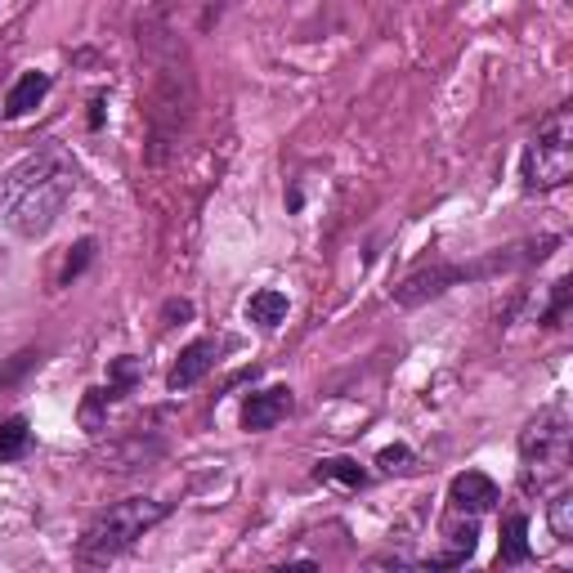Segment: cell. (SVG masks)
I'll use <instances>...</instances> for the list:
<instances>
[{
  "label": "cell",
  "instance_id": "obj_10",
  "mask_svg": "<svg viewBox=\"0 0 573 573\" xmlns=\"http://www.w3.org/2000/svg\"><path fill=\"white\" fill-rule=\"evenodd\" d=\"M45 94H50V72H23V76L10 85V94H6V117H10V122L28 117V112H32Z\"/></svg>",
  "mask_w": 573,
  "mask_h": 573
},
{
  "label": "cell",
  "instance_id": "obj_16",
  "mask_svg": "<svg viewBox=\"0 0 573 573\" xmlns=\"http://www.w3.org/2000/svg\"><path fill=\"white\" fill-rule=\"evenodd\" d=\"M551 533L560 542H573V493H560L551 502Z\"/></svg>",
  "mask_w": 573,
  "mask_h": 573
},
{
  "label": "cell",
  "instance_id": "obj_15",
  "mask_svg": "<svg viewBox=\"0 0 573 573\" xmlns=\"http://www.w3.org/2000/svg\"><path fill=\"white\" fill-rule=\"evenodd\" d=\"M108 403H117V390H108V386H103V390H90V395H85V403H81V426H85L90 434H99V426H103V408H108Z\"/></svg>",
  "mask_w": 573,
  "mask_h": 573
},
{
  "label": "cell",
  "instance_id": "obj_3",
  "mask_svg": "<svg viewBox=\"0 0 573 573\" xmlns=\"http://www.w3.org/2000/svg\"><path fill=\"white\" fill-rule=\"evenodd\" d=\"M520 457H524V484L546 489L555 475H564L569 467V417L560 403L542 408L524 434H520Z\"/></svg>",
  "mask_w": 573,
  "mask_h": 573
},
{
  "label": "cell",
  "instance_id": "obj_12",
  "mask_svg": "<svg viewBox=\"0 0 573 573\" xmlns=\"http://www.w3.org/2000/svg\"><path fill=\"white\" fill-rule=\"evenodd\" d=\"M37 434H32V421L28 417H6L0 421V462H23L32 452Z\"/></svg>",
  "mask_w": 573,
  "mask_h": 573
},
{
  "label": "cell",
  "instance_id": "obj_22",
  "mask_svg": "<svg viewBox=\"0 0 573 573\" xmlns=\"http://www.w3.org/2000/svg\"><path fill=\"white\" fill-rule=\"evenodd\" d=\"M99 126H103V99L90 103V131H99Z\"/></svg>",
  "mask_w": 573,
  "mask_h": 573
},
{
  "label": "cell",
  "instance_id": "obj_5",
  "mask_svg": "<svg viewBox=\"0 0 573 573\" xmlns=\"http://www.w3.org/2000/svg\"><path fill=\"white\" fill-rule=\"evenodd\" d=\"M524 260H533V256H489V260H480V265H434V269H421V274H408L399 287H395V300L403 305V309H417V305H426V300H434V296H443L448 287H457V283H471V278H489V274H502V269H515V265H524Z\"/></svg>",
  "mask_w": 573,
  "mask_h": 573
},
{
  "label": "cell",
  "instance_id": "obj_9",
  "mask_svg": "<svg viewBox=\"0 0 573 573\" xmlns=\"http://www.w3.org/2000/svg\"><path fill=\"white\" fill-rule=\"evenodd\" d=\"M443 538H448V551H443V555L421 560L426 569H457V564H467V560L475 555V542H480V524H475V515H471L467 524H448V529H443Z\"/></svg>",
  "mask_w": 573,
  "mask_h": 573
},
{
  "label": "cell",
  "instance_id": "obj_19",
  "mask_svg": "<svg viewBox=\"0 0 573 573\" xmlns=\"http://www.w3.org/2000/svg\"><path fill=\"white\" fill-rule=\"evenodd\" d=\"M412 448L408 443H390V448H381L377 452V467H386V471H412Z\"/></svg>",
  "mask_w": 573,
  "mask_h": 573
},
{
  "label": "cell",
  "instance_id": "obj_2",
  "mask_svg": "<svg viewBox=\"0 0 573 573\" xmlns=\"http://www.w3.org/2000/svg\"><path fill=\"white\" fill-rule=\"evenodd\" d=\"M520 175H524L529 193H546V188L569 184V175H573V108L569 103H560L538 126L533 144L524 149Z\"/></svg>",
  "mask_w": 573,
  "mask_h": 573
},
{
  "label": "cell",
  "instance_id": "obj_17",
  "mask_svg": "<svg viewBox=\"0 0 573 573\" xmlns=\"http://www.w3.org/2000/svg\"><path fill=\"white\" fill-rule=\"evenodd\" d=\"M135 377H140V359H131V355H122L117 364H112V381H108V390H117V399L135 386Z\"/></svg>",
  "mask_w": 573,
  "mask_h": 573
},
{
  "label": "cell",
  "instance_id": "obj_11",
  "mask_svg": "<svg viewBox=\"0 0 573 573\" xmlns=\"http://www.w3.org/2000/svg\"><path fill=\"white\" fill-rule=\"evenodd\" d=\"M502 564H529L533 546H529V515L524 511H507L502 515V546H498Z\"/></svg>",
  "mask_w": 573,
  "mask_h": 573
},
{
  "label": "cell",
  "instance_id": "obj_18",
  "mask_svg": "<svg viewBox=\"0 0 573 573\" xmlns=\"http://www.w3.org/2000/svg\"><path fill=\"white\" fill-rule=\"evenodd\" d=\"M569 296H573V278H560V283L551 287V309L542 314V323H546V327H560L564 309H569Z\"/></svg>",
  "mask_w": 573,
  "mask_h": 573
},
{
  "label": "cell",
  "instance_id": "obj_14",
  "mask_svg": "<svg viewBox=\"0 0 573 573\" xmlns=\"http://www.w3.org/2000/svg\"><path fill=\"white\" fill-rule=\"evenodd\" d=\"M318 480H336V484H346V489H364L368 484V471L355 462V457H323V462L314 467Z\"/></svg>",
  "mask_w": 573,
  "mask_h": 573
},
{
  "label": "cell",
  "instance_id": "obj_8",
  "mask_svg": "<svg viewBox=\"0 0 573 573\" xmlns=\"http://www.w3.org/2000/svg\"><path fill=\"white\" fill-rule=\"evenodd\" d=\"M291 408H296V399H291V390H287V386L256 390V395H247V403H243V430H252V434L274 430Z\"/></svg>",
  "mask_w": 573,
  "mask_h": 573
},
{
  "label": "cell",
  "instance_id": "obj_4",
  "mask_svg": "<svg viewBox=\"0 0 573 573\" xmlns=\"http://www.w3.org/2000/svg\"><path fill=\"white\" fill-rule=\"evenodd\" d=\"M72 184H76V171L59 157L50 171H41V175L10 202V224L19 228L23 238H45L50 228H54V219H59V211H63L68 197H72Z\"/></svg>",
  "mask_w": 573,
  "mask_h": 573
},
{
  "label": "cell",
  "instance_id": "obj_1",
  "mask_svg": "<svg viewBox=\"0 0 573 573\" xmlns=\"http://www.w3.org/2000/svg\"><path fill=\"white\" fill-rule=\"evenodd\" d=\"M166 515H171V507L157 502V498H126V502H117V507H108V511L85 529L76 555H81V560H94V564H108V560H117L122 551H131V546H135L153 524H162Z\"/></svg>",
  "mask_w": 573,
  "mask_h": 573
},
{
  "label": "cell",
  "instance_id": "obj_13",
  "mask_svg": "<svg viewBox=\"0 0 573 573\" xmlns=\"http://www.w3.org/2000/svg\"><path fill=\"white\" fill-rule=\"evenodd\" d=\"M287 296L278 291V287H265V291H256L252 300H247V323H256V327H265V331H274L278 323H287Z\"/></svg>",
  "mask_w": 573,
  "mask_h": 573
},
{
  "label": "cell",
  "instance_id": "obj_6",
  "mask_svg": "<svg viewBox=\"0 0 573 573\" xmlns=\"http://www.w3.org/2000/svg\"><path fill=\"white\" fill-rule=\"evenodd\" d=\"M448 502H452L457 515H489L502 502V489L484 471H462L448 484Z\"/></svg>",
  "mask_w": 573,
  "mask_h": 573
},
{
  "label": "cell",
  "instance_id": "obj_20",
  "mask_svg": "<svg viewBox=\"0 0 573 573\" xmlns=\"http://www.w3.org/2000/svg\"><path fill=\"white\" fill-rule=\"evenodd\" d=\"M90 260H94V238H81V243L72 247L68 265H63V283H72V278H76V274H81V269H85Z\"/></svg>",
  "mask_w": 573,
  "mask_h": 573
},
{
  "label": "cell",
  "instance_id": "obj_7",
  "mask_svg": "<svg viewBox=\"0 0 573 573\" xmlns=\"http://www.w3.org/2000/svg\"><path fill=\"white\" fill-rule=\"evenodd\" d=\"M215 359H219V340H211V336L193 340V346H184V350H180L175 368L166 372V386H171L175 395H180V390H193V386L215 368Z\"/></svg>",
  "mask_w": 573,
  "mask_h": 573
},
{
  "label": "cell",
  "instance_id": "obj_21",
  "mask_svg": "<svg viewBox=\"0 0 573 573\" xmlns=\"http://www.w3.org/2000/svg\"><path fill=\"white\" fill-rule=\"evenodd\" d=\"M162 318H166L171 327H175V323H188V318H193V300H166Z\"/></svg>",
  "mask_w": 573,
  "mask_h": 573
}]
</instances>
